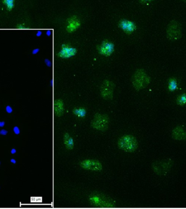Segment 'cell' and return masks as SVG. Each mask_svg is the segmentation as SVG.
Wrapping results in <instances>:
<instances>
[{
	"mask_svg": "<svg viewBox=\"0 0 186 209\" xmlns=\"http://www.w3.org/2000/svg\"><path fill=\"white\" fill-rule=\"evenodd\" d=\"M91 204L94 207L103 208H111L114 207V203L111 198L102 193H92L89 198Z\"/></svg>",
	"mask_w": 186,
	"mask_h": 209,
	"instance_id": "1",
	"label": "cell"
},
{
	"mask_svg": "<svg viewBox=\"0 0 186 209\" xmlns=\"http://www.w3.org/2000/svg\"><path fill=\"white\" fill-rule=\"evenodd\" d=\"M132 83L137 91L145 88L150 82V77L143 69H138L132 77Z\"/></svg>",
	"mask_w": 186,
	"mask_h": 209,
	"instance_id": "2",
	"label": "cell"
},
{
	"mask_svg": "<svg viewBox=\"0 0 186 209\" xmlns=\"http://www.w3.org/2000/svg\"><path fill=\"white\" fill-rule=\"evenodd\" d=\"M138 146V141L133 136L126 134L118 139V148L126 152H134Z\"/></svg>",
	"mask_w": 186,
	"mask_h": 209,
	"instance_id": "3",
	"label": "cell"
},
{
	"mask_svg": "<svg viewBox=\"0 0 186 209\" xmlns=\"http://www.w3.org/2000/svg\"><path fill=\"white\" fill-rule=\"evenodd\" d=\"M167 38L170 41H176L182 36L181 25L177 21H171L166 29Z\"/></svg>",
	"mask_w": 186,
	"mask_h": 209,
	"instance_id": "4",
	"label": "cell"
},
{
	"mask_svg": "<svg viewBox=\"0 0 186 209\" xmlns=\"http://www.w3.org/2000/svg\"><path fill=\"white\" fill-rule=\"evenodd\" d=\"M109 118L106 114L96 113L91 122V127L99 131H104L108 129Z\"/></svg>",
	"mask_w": 186,
	"mask_h": 209,
	"instance_id": "5",
	"label": "cell"
},
{
	"mask_svg": "<svg viewBox=\"0 0 186 209\" xmlns=\"http://www.w3.org/2000/svg\"><path fill=\"white\" fill-rule=\"evenodd\" d=\"M115 84L109 80H104L100 88L101 96L106 100H112L113 97Z\"/></svg>",
	"mask_w": 186,
	"mask_h": 209,
	"instance_id": "6",
	"label": "cell"
},
{
	"mask_svg": "<svg viewBox=\"0 0 186 209\" xmlns=\"http://www.w3.org/2000/svg\"><path fill=\"white\" fill-rule=\"evenodd\" d=\"M81 167L86 170L100 172L102 170V164L97 160L87 159L79 163Z\"/></svg>",
	"mask_w": 186,
	"mask_h": 209,
	"instance_id": "7",
	"label": "cell"
},
{
	"mask_svg": "<svg viewBox=\"0 0 186 209\" xmlns=\"http://www.w3.org/2000/svg\"><path fill=\"white\" fill-rule=\"evenodd\" d=\"M99 53L106 57L110 56L114 51V44L107 39H105L97 46Z\"/></svg>",
	"mask_w": 186,
	"mask_h": 209,
	"instance_id": "8",
	"label": "cell"
},
{
	"mask_svg": "<svg viewBox=\"0 0 186 209\" xmlns=\"http://www.w3.org/2000/svg\"><path fill=\"white\" fill-rule=\"evenodd\" d=\"M77 52V49L70 45L63 44L61 46V49L58 53H57V56L59 58L67 59L75 56Z\"/></svg>",
	"mask_w": 186,
	"mask_h": 209,
	"instance_id": "9",
	"label": "cell"
},
{
	"mask_svg": "<svg viewBox=\"0 0 186 209\" xmlns=\"http://www.w3.org/2000/svg\"><path fill=\"white\" fill-rule=\"evenodd\" d=\"M118 26L128 35L131 34L137 29L136 25L133 22L126 19H121L119 21Z\"/></svg>",
	"mask_w": 186,
	"mask_h": 209,
	"instance_id": "10",
	"label": "cell"
},
{
	"mask_svg": "<svg viewBox=\"0 0 186 209\" xmlns=\"http://www.w3.org/2000/svg\"><path fill=\"white\" fill-rule=\"evenodd\" d=\"M66 22L67 25L66 30L68 33H73L75 32L81 25L79 19L76 15L71 16L70 18L67 19Z\"/></svg>",
	"mask_w": 186,
	"mask_h": 209,
	"instance_id": "11",
	"label": "cell"
},
{
	"mask_svg": "<svg viewBox=\"0 0 186 209\" xmlns=\"http://www.w3.org/2000/svg\"><path fill=\"white\" fill-rule=\"evenodd\" d=\"M54 112L56 116L57 117H61L64 114V107L63 101L58 99L55 100L53 104Z\"/></svg>",
	"mask_w": 186,
	"mask_h": 209,
	"instance_id": "12",
	"label": "cell"
},
{
	"mask_svg": "<svg viewBox=\"0 0 186 209\" xmlns=\"http://www.w3.org/2000/svg\"><path fill=\"white\" fill-rule=\"evenodd\" d=\"M172 137L176 140L186 139V131L181 126H177L172 131Z\"/></svg>",
	"mask_w": 186,
	"mask_h": 209,
	"instance_id": "13",
	"label": "cell"
},
{
	"mask_svg": "<svg viewBox=\"0 0 186 209\" xmlns=\"http://www.w3.org/2000/svg\"><path fill=\"white\" fill-rule=\"evenodd\" d=\"M63 142L66 146V148L68 150H72L74 146V139L68 133L66 132L63 137Z\"/></svg>",
	"mask_w": 186,
	"mask_h": 209,
	"instance_id": "14",
	"label": "cell"
},
{
	"mask_svg": "<svg viewBox=\"0 0 186 209\" xmlns=\"http://www.w3.org/2000/svg\"><path fill=\"white\" fill-rule=\"evenodd\" d=\"M73 113L78 117H84L86 115L87 111L86 109L83 107H75L73 110Z\"/></svg>",
	"mask_w": 186,
	"mask_h": 209,
	"instance_id": "15",
	"label": "cell"
},
{
	"mask_svg": "<svg viewBox=\"0 0 186 209\" xmlns=\"http://www.w3.org/2000/svg\"><path fill=\"white\" fill-rule=\"evenodd\" d=\"M168 89L170 92H173L177 89V80L175 78H170L169 81Z\"/></svg>",
	"mask_w": 186,
	"mask_h": 209,
	"instance_id": "16",
	"label": "cell"
},
{
	"mask_svg": "<svg viewBox=\"0 0 186 209\" xmlns=\"http://www.w3.org/2000/svg\"><path fill=\"white\" fill-rule=\"evenodd\" d=\"M2 3L6 6L8 11H11L14 8L15 0H2Z\"/></svg>",
	"mask_w": 186,
	"mask_h": 209,
	"instance_id": "17",
	"label": "cell"
},
{
	"mask_svg": "<svg viewBox=\"0 0 186 209\" xmlns=\"http://www.w3.org/2000/svg\"><path fill=\"white\" fill-rule=\"evenodd\" d=\"M177 104L179 105H184L186 104V94L184 93L180 96L177 99Z\"/></svg>",
	"mask_w": 186,
	"mask_h": 209,
	"instance_id": "18",
	"label": "cell"
},
{
	"mask_svg": "<svg viewBox=\"0 0 186 209\" xmlns=\"http://www.w3.org/2000/svg\"><path fill=\"white\" fill-rule=\"evenodd\" d=\"M31 202L41 203L42 198L41 197H33L31 198Z\"/></svg>",
	"mask_w": 186,
	"mask_h": 209,
	"instance_id": "19",
	"label": "cell"
},
{
	"mask_svg": "<svg viewBox=\"0 0 186 209\" xmlns=\"http://www.w3.org/2000/svg\"><path fill=\"white\" fill-rule=\"evenodd\" d=\"M154 0H139V2L141 3H146L149 2H151V1H152Z\"/></svg>",
	"mask_w": 186,
	"mask_h": 209,
	"instance_id": "20",
	"label": "cell"
},
{
	"mask_svg": "<svg viewBox=\"0 0 186 209\" xmlns=\"http://www.w3.org/2000/svg\"><path fill=\"white\" fill-rule=\"evenodd\" d=\"M6 111L8 113H11V112H12V109L9 106H8L6 107Z\"/></svg>",
	"mask_w": 186,
	"mask_h": 209,
	"instance_id": "21",
	"label": "cell"
},
{
	"mask_svg": "<svg viewBox=\"0 0 186 209\" xmlns=\"http://www.w3.org/2000/svg\"><path fill=\"white\" fill-rule=\"evenodd\" d=\"M14 132L16 134H19L20 133V131H19V129L18 127H15L14 128Z\"/></svg>",
	"mask_w": 186,
	"mask_h": 209,
	"instance_id": "22",
	"label": "cell"
},
{
	"mask_svg": "<svg viewBox=\"0 0 186 209\" xmlns=\"http://www.w3.org/2000/svg\"><path fill=\"white\" fill-rule=\"evenodd\" d=\"M39 51V49H35L34 50L32 51V54L33 55H36L38 52Z\"/></svg>",
	"mask_w": 186,
	"mask_h": 209,
	"instance_id": "23",
	"label": "cell"
},
{
	"mask_svg": "<svg viewBox=\"0 0 186 209\" xmlns=\"http://www.w3.org/2000/svg\"><path fill=\"white\" fill-rule=\"evenodd\" d=\"M7 131L5 130H2L1 131H0V134H2V135H6V134H7Z\"/></svg>",
	"mask_w": 186,
	"mask_h": 209,
	"instance_id": "24",
	"label": "cell"
},
{
	"mask_svg": "<svg viewBox=\"0 0 186 209\" xmlns=\"http://www.w3.org/2000/svg\"><path fill=\"white\" fill-rule=\"evenodd\" d=\"M16 28L19 29H25L26 28L25 27H23V25H21V24H19V25H17Z\"/></svg>",
	"mask_w": 186,
	"mask_h": 209,
	"instance_id": "25",
	"label": "cell"
},
{
	"mask_svg": "<svg viewBox=\"0 0 186 209\" xmlns=\"http://www.w3.org/2000/svg\"><path fill=\"white\" fill-rule=\"evenodd\" d=\"M41 34H42V32H41V31H38L37 32V33H36V36H41Z\"/></svg>",
	"mask_w": 186,
	"mask_h": 209,
	"instance_id": "26",
	"label": "cell"
},
{
	"mask_svg": "<svg viewBox=\"0 0 186 209\" xmlns=\"http://www.w3.org/2000/svg\"><path fill=\"white\" fill-rule=\"evenodd\" d=\"M5 123L4 122H0V127H3L5 125Z\"/></svg>",
	"mask_w": 186,
	"mask_h": 209,
	"instance_id": "27",
	"label": "cell"
},
{
	"mask_svg": "<svg viewBox=\"0 0 186 209\" xmlns=\"http://www.w3.org/2000/svg\"><path fill=\"white\" fill-rule=\"evenodd\" d=\"M11 154H15V152H16V150H15V149H12V150H11Z\"/></svg>",
	"mask_w": 186,
	"mask_h": 209,
	"instance_id": "28",
	"label": "cell"
},
{
	"mask_svg": "<svg viewBox=\"0 0 186 209\" xmlns=\"http://www.w3.org/2000/svg\"><path fill=\"white\" fill-rule=\"evenodd\" d=\"M11 162H12V163H14V164H15L16 163V161H15V160L14 159H11Z\"/></svg>",
	"mask_w": 186,
	"mask_h": 209,
	"instance_id": "29",
	"label": "cell"
},
{
	"mask_svg": "<svg viewBox=\"0 0 186 209\" xmlns=\"http://www.w3.org/2000/svg\"><path fill=\"white\" fill-rule=\"evenodd\" d=\"M182 1H184V2H186V0H182Z\"/></svg>",
	"mask_w": 186,
	"mask_h": 209,
	"instance_id": "30",
	"label": "cell"
},
{
	"mask_svg": "<svg viewBox=\"0 0 186 209\" xmlns=\"http://www.w3.org/2000/svg\"><path fill=\"white\" fill-rule=\"evenodd\" d=\"M0 164H1V162H0Z\"/></svg>",
	"mask_w": 186,
	"mask_h": 209,
	"instance_id": "31",
	"label": "cell"
}]
</instances>
